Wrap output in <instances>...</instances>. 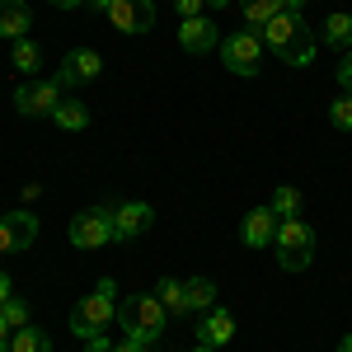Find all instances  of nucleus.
Segmentation results:
<instances>
[{"instance_id": "f257e3e1", "label": "nucleus", "mask_w": 352, "mask_h": 352, "mask_svg": "<svg viewBox=\"0 0 352 352\" xmlns=\"http://www.w3.org/2000/svg\"><path fill=\"white\" fill-rule=\"evenodd\" d=\"M164 320H169V310L160 305V296L155 292H141V296H127L122 305H118V324L127 329V338H136V343H160L164 338Z\"/></svg>"}, {"instance_id": "f03ea898", "label": "nucleus", "mask_w": 352, "mask_h": 352, "mask_svg": "<svg viewBox=\"0 0 352 352\" xmlns=\"http://www.w3.org/2000/svg\"><path fill=\"white\" fill-rule=\"evenodd\" d=\"M113 320H118V282L104 277L89 296L76 300V310H71V333H76V338H94V333H104Z\"/></svg>"}, {"instance_id": "7ed1b4c3", "label": "nucleus", "mask_w": 352, "mask_h": 352, "mask_svg": "<svg viewBox=\"0 0 352 352\" xmlns=\"http://www.w3.org/2000/svg\"><path fill=\"white\" fill-rule=\"evenodd\" d=\"M272 244H277V268L282 272H300V268H310V258H315V230L300 217L277 221V240Z\"/></svg>"}, {"instance_id": "20e7f679", "label": "nucleus", "mask_w": 352, "mask_h": 352, "mask_svg": "<svg viewBox=\"0 0 352 352\" xmlns=\"http://www.w3.org/2000/svg\"><path fill=\"white\" fill-rule=\"evenodd\" d=\"M221 66L230 71V76H244V80H254L258 71H263V38L254 33V28H235L230 38H221Z\"/></svg>"}, {"instance_id": "39448f33", "label": "nucleus", "mask_w": 352, "mask_h": 352, "mask_svg": "<svg viewBox=\"0 0 352 352\" xmlns=\"http://www.w3.org/2000/svg\"><path fill=\"white\" fill-rule=\"evenodd\" d=\"M66 235H71L76 249H104V244H113V212L109 207H85V212L71 217Z\"/></svg>"}, {"instance_id": "423d86ee", "label": "nucleus", "mask_w": 352, "mask_h": 352, "mask_svg": "<svg viewBox=\"0 0 352 352\" xmlns=\"http://www.w3.org/2000/svg\"><path fill=\"white\" fill-rule=\"evenodd\" d=\"M56 104H61V85L56 80H28L14 89V109L24 118H52Z\"/></svg>"}, {"instance_id": "0eeeda50", "label": "nucleus", "mask_w": 352, "mask_h": 352, "mask_svg": "<svg viewBox=\"0 0 352 352\" xmlns=\"http://www.w3.org/2000/svg\"><path fill=\"white\" fill-rule=\"evenodd\" d=\"M300 33H305V14H300V10H277V14H272L268 24L258 28V38H263V47H272L277 56L287 52V47L296 43Z\"/></svg>"}, {"instance_id": "6e6552de", "label": "nucleus", "mask_w": 352, "mask_h": 352, "mask_svg": "<svg viewBox=\"0 0 352 352\" xmlns=\"http://www.w3.org/2000/svg\"><path fill=\"white\" fill-rule=\"evenodd\" d=\"M109 24L118 33H151L155 28V0H113Z\"/></svg>"}, {"instance_id": "1a4fd4ad", "label": "nucleus", "mask_w": 352, "mask_h": 352, "mask_svg": "<svg viewBox=\"0 0 352 352\" xmlns=\"http://www.w3.org/2000/svg\"><path fill=\"white\" fill-rule=\"evenodd\" d=\"M33 240H38V217H28V212L0 217V254H24Z\"/></svg>"}, {"instance_id": "9d476101", "label": "nucleus", "mask_w": 352, "mask_h": 352, "mask_svg": "<svg viewBox=\"0 0 352 352\" xmlns=\"http://www.w3.org/2000/svg\"><path fill=\"white\" fill-rule=\"evenodd\" d=\"M155 226V212H151V202H122L118 212H113V240L127 244L136 235H146Z\"/></svg>"}, {"instance_id": "9b49d317", "label": "nucleus", "mask_w": 352, "mask_h": 352, "mask_svg": "<svg viewBox=\"0 0 352 352\" xmlns=\"http://www.w3.org/2000/svg\"><path fill=\"white\" fill-rule=\"evenodd\" d=\"M179 47H184L188 56H207V52H217V47H221L217 24H212L207 14H197V19H184V24H179Z\"/></svg>"}, {"instance_id": "f8f14e48", "label": "nucleus", "mask_w": 352, "mask_h": 352, "mask_svg": "<svg viewBox=\"0 0 352 352\" xmlns=\"http://www.w3.org/2000/svg\"><path fill=\"white\" fill-rule=\"evenodd\" d=\"M99 71H104V56L94 52V47H76V52H66V61H61L56 85H85V80H94Z\"/></svg>"}, {"instance_id": "ddd939ff", "label": "nucleus", "mask_w": 352, "mask_h": 352, "mask_svg": "<svg viewBox=\"0 0 352 352\" xmlns=\"http://www.w3.org/2000/svg\"><path fill=\"white\" fill-rule=\"evenodd\" d=\"M240 235H244L249 249H268V244L277 240V212H272V207H254V212H244Z\"/></svg>"}, {"instance_id": "4468645a", "label": "nucleus", "mask_w": 352, "mask_h": 352, "mask_svg": "<svg viewBox=\"0 0 352 352\" xmlns=\"http://www.w3.org/2000/svg\"><path fill=\"white\" fill-rule=\"evenodd\" d=\"M28 28H33V14L24 0H0V38L19 43V38H28Z\"/></svg>"}, {"instance_id": "2eb2a0df", "label": "nucleus", "mask_w": 352, "mask_h": 352, "mask_svg": "<svg viewBox=\"0 0 352 352\" xmlns=\"http://www.w3.org/2000/svg\"><path fill=\"white\" fill-rule=\"evenodd\" d=\"M230 338H235V315H230V310H207V315H202V329H197V343L226 348Z\"/></svg>"}, {"instance_id": "dca6fc26", "label": "nucleus", "mask_w": 352, "mask_h": 352, "mask_svg": "<svg viewBox=\"0 0 352 352\" xmlns=\"http://www.w3.org/2000/svg\"><path fill=\"white\" fill-rule=\"evenodd\" d=\"M184 292H188V315H207V310H217V282H212V277H188Z\"/></svg>"}, {"instance_id": "f3484780", "label": "nucleus", "mask_w": 352, "mask_h": 352, "mask_svg": "<svg viewBox=\"0 0 352 352\" xmlns=\"http://www.w3.org/2000/svg\"><path fill=\"white\" fill-rule=\"evenodd\" d=\"M52 122L61 127V132H85L89 127V104H80V99H61L52 113Z\"/></svg>"}, {"instance_id": "a211bd4d", "label": "nucleus", "mask_w": 352, "mask_h": 352, "mask_svg": "<svg viewBox=\"0 0 352 352\" xmlns=\"http://www.w3.org/2000/svg\"><path fill=\"white\" fill-rule=\"evenodd\" d=\"M10 66H14L19 76H38V66H43V47H38L33 38H19V43L10 47Z\"/></svg>"}, {"instance_id": "6ab92c4d", "label": "nucleus", "mask_w": 352, "mask_h": 352, "mask_svg": "<svg viewBox=\"0 0 352 352\" xmlns=\"http://www.w3.org/2000/svg\"><path fill=\"white\" fill-rule=\"evenodd\" d=\"M320 43L338 47V52H348V47H352V14H348V10H338V14H329V19H324V38H320Z\"/></svg>"}, {"instance_id": "aec40b11", "label": "nucleus", "mask_w": 352, "mask_h": 352, "mask_svg": "<svg viewBox=\"0 0 352 352\" xmlns=\"http://www.w3.org/2000/svg\"><path fill=\"white\" fill-rule=\"evenodd\" d=\"M155 296H160V305L174 315V320H184V315H188V292H184V282H179V277H164L160 287H155Z\"/></svg>"}, {"instance_id": "412c9836", "label": "nucleus", "mask_w": 352, "mask_h": 352, "mask_svg": "<svg viewBox=\"0 0 352 352\" xmlns=\"http://www.w3.org/2000/svg\"><path fill=\"white\" fill-rule=\"evenodd\" d=\"M10 352H52V338L43 333V329H14L10 333Z\"/></svg>"}, {"instance_id": "4be33fe9", "label": "nucleus", "mask_w": 352, "mask_h": 352, "mask_svg": "<svg viewBox=\"0 0 352 352\" xmlns=\"http://www.w3.org/2000/svg\"><path fill=\"white\" fill-rule=\"evenodd\" d=\"M277 5H282V0H240V19L249 28H263L272 14H277Z\"/></svg>"}, {"instance_id": "5701e85b", "label": "nucleus", "mask_w": 352, "mask_h": 352, "mask_svg": "<svg viewBox=\"0 0 352 352\" xmlns=\"http://www.w3.org/2000/svg\"><path fill=\"white\" fill-rule=\"evenodd\" d=\"M315 52H320V43H315V33L305 28L296 43H292V47L282 52V61H287V66H310V61H315Z\"/></svg>"}, {"instance_id": "b1692460", "label": "nucleus", "mask_w": 352, "mask_h": 352, "mask_svg": "<svg viewBox=\"0 0 352 352\" xmlns=\"http://www.w3.org/2000/svg\"><path fill=\"white\" fill-rule=\"evenodd\" d=\"M329 122H333L338 132H352V89H343V94L329 104Z\"/></svg>"}, {"instance_id": "393cba45", "label": "nucleus", "mask_w": 352, "mask_h": 352, "mask_svg": "<svg viewBox=\"0 0 352 352\" xmlns=\"http://www.w3.org/2000/svg\"><path fill=\"white\" fill-rule=\"evenodd\" d=\"M268 207L277 212V217H296V212H300V188H277Z\"/></svg>"}, {"instance_id": "a878e982", "label": "nucleus", "mask_w": 352, "mask_h": 352, "mask_svg": "<svg viewBox=\"0 0 352 352\" xmlns=\"http://www.w3.org/2000/svg\"><path fill=\"white\" fill-rule=\"evenodd\" d=\"M0 315H5V324H10V329H28V305L19 296L5 300V305H0Z\"/></svg>"}, {"instance_id": "bb28decb", "label": "nucleus", "mask_w": 352, "mask_h": 352, "mask_svg": "<svg viewBox=\"0 0 352 352\" xmlns=\"http://www.w3.org/2000/svg\"><path fill=\"white\" fill-rule=\"evenodd\" d=\"M338 85H343V89H352V47L343 52V61H338Z\"/></svg>"}, {"instance_id": "cd10ccee", "label": "nucleus", "mask_w": 352, "mask_h": 352, "mask_svg": "<svg viewBox=\"0 0 352 352\" xmlns=\"http://www.w3.org/2000/svg\"><path fill=\"white\" fill-rule=\"evenodd\" d=\"M85 352H113L109 333H94V338H85Z\"/></svg>"}, {"instance_id": "c85d7f7f", "label": "nucleus", "mask_w": 352, "mask_h": 352, "mask_svg": "<svg viewBox=\"0 0 352 352\" xmlns=\"http://www.w3.org/2000/svg\"><path fill=\"white\" fill-rule=\"evenodd\" d=\"M174 5H179L184 19H197V14H202V0H174Z\"/></svg>"}, {"instance_id": "c756f323", "label": "nucleus", "mask_w": 352, "mask_h": 352, "mask_svg": "<svg viewBox=\"0 0 352 352\" xmlns=\"http://www.w3.org/2000/svg\"><path fill=\"white\" fill-rule=\"evenodd\" d=\"M113 352H146V343H136V338H122V343H113Z\"/></svg>"}, {"instance_id": "7c9ffc66", "label": "nucleus", "mask_w": 352, "mask_h": 352, "mask_svg": "<svg viewBox=\"0 0 352 352\" xmlns=\"http://www.w3.org/2000/svg\"><path fill=\"white\" fill-rule=\"evenodd\" d=\"M14 296V282H10V277H5V272H0V305H5V300Z\"/></svg>"}, {"instance_id": "2f4dec72", "label": "nucleus", "mask_w": 352, "mask_h": 352, "mask_svg": "<svg viewBox=\"0 0 352 352\" xmlns=\"http://www.w3.org/2000/svg\"><path fill=\"white\" fill-rule=\"evenodd\" d=\"M10 333H14V329L5 324V315H0V352H10Z\"/></svg>"}, {"instance_id": "473e14b6", "label": "nucleus", "mask_w": 352, "mask_h": 352, "mask_svg": "<svg viewBox=\"0 0 352 352\" xmlns=\"http://www.w3.org/2000/svg\"><path fill=\"white\" fill-rule=\"evenodd\" d=\"M47 5H52V10H80L85 0H47Z\"/></svg>"}, {"instance_id": "72a5a7b5", "label": "nucleus", "mask_w": 352, "mask_h": 352, "mask_svg": "<svg viewBox=\"0 0 352 352\" xmlns=\"http://www.w3.org/2000/svg\"><path fill=\"white\" fill-rule=\"evenodd\" d=\"M85 5H89V10H104V14L113 10V0H85Z\"/></svg>"}, {"instance_id": "f704fd0d", "label": "nucleus", "mask_w": 352, "mask_h": 352, "mask_svg": "<svg viewBox=\"0 0 352 352\" xmlns=\"http://www.w3.org/2000/svg\"><path fill=\"white\" fill-rule=\"evenodd\" d=\"M338 352H352V333H348V338H343V343H338Z\"/></svg>"}, {"instance_id": "c9c22d12", "label": "nucleus", "mask_w": 352, "mask_h": 352, "mask_svg": "<svg viewBox=\"0 0 352 352\" xmlns=\"http://www.w3.org/2000/svg\"><path fill=\"white\" fill-rule=\"evenodd\" d=\"M192 352H217V348H212V343H197V348H192Z\"/></svg>"}, {"instance_id": "e433bc0d", "label": "nucleus", "mask_w": 352, "mask_h": 352, "mask_svg": "<svg viewBox=\"0 0 352 352\" xmlns=\"http://www.w3.org/2000/svg\"><path fill=\"white\" fill-rule=\"evenodd\" d=\"M212 5H230V0H212Z\"/></svg>"}]
</instances>
